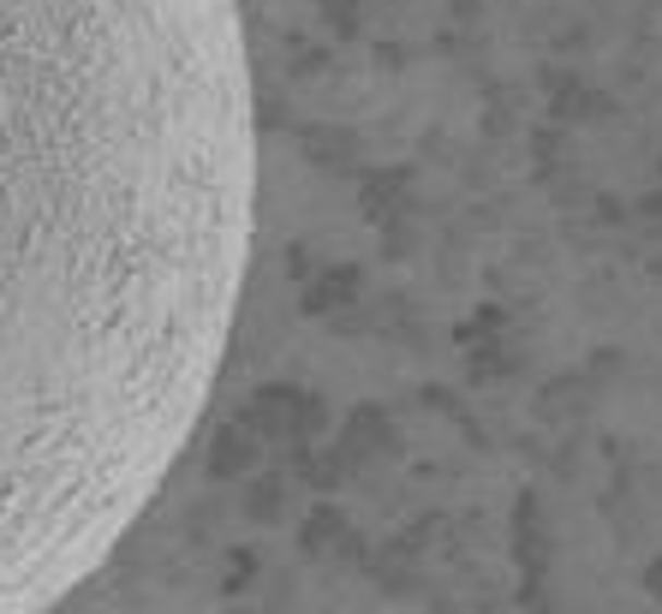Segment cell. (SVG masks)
<instances>
[{
    "label": "cell",
    "mask_w": 662,
    "mask_h": 614,
    "mask_svg": "<svg viewBox=\"0 0 662 614\" xmlns=\"http://www.w3.org/2000/svg\"><path fill=\"white\" fill-rule=\"evenodd\" d=\"M239 0H0V614H48L191 442L239 316Z\"/></svg>",
    "instance_id": "obj_1"
}]
</instances>
